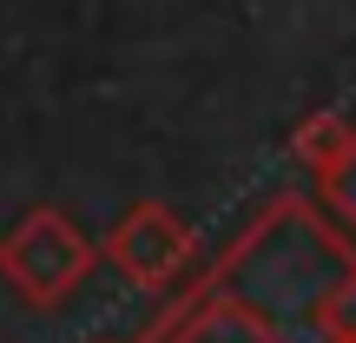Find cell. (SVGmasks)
Returning <instances> with one entry per match:
<instances>
[{"mask_svg": "<svg viewBox=\"0 0 356 343\" xmlns=\"http://www.w3.org/2000/svg\"><path fill=\"white\" fill-rule=\"evenodd\" d=\"M99 257L106 251L60 212V205H33V212H20L7 231H0V278H7V291L20 297V304H33V310H60L66 297L92 278Z\"/></svg>", "mask_w": 356, "mask_h": 343, "instance_id": "cell-1", "label": "cell"}, {"mask_svg": "<svg viewBox=\"0 0 356 343\" xmlns=\"http://www.w3.org/2000/svg\"><path fill=\"white\" fill-rule=\"evenodd\" d=\"M291 152H297V166H304V172L323 178V172H337L356 152V126H350L343 113H317V119H304V126L291 132Z\"/></svg>", "mask_w": 356, "mask_h": 343, "instance_id": "cell-4", "label": "cell"}, {"mask_svg": "<svg viewBox=\"0 0 356 343\" xmlns=\"http://www.w3.org/2000/svg\"><path fill=\"white\" fill-rule=\"evenodd\" d=\"M178 343H277V337H270V324L257 317L251 304H238V297H211V304L185 324Z\"/></svg>", "mask_w": 356, "mask_h": 343, "instance_id": "cell-3", "label": "cell"}, {"mask_svg": "<svg viewBox=\"0 0 356 343\" xmlns=\"http://www.w3.org/2000/svg\"><path fill=\"white\" fill-rule=\"evenodd\" d=\"M310 324L323 330V343H356V264L343 278L330 284V291L317 297V310H310Z\"/></svg>", "mask_w": 356, "mask_h": 343, "instance_id": "cell-5", "label": "cell"}, {"mask_svg": "<svg viewBox=\"0 0 356 343\" xmlns=\"http://www.w3.org/2000/svg\"><path fill=\"white\" fill-rule=\"evenodd\" d=\"M317 191H323V212H330L337 225H350V231H356V152H350L337 172H323V178H317Z\"/></svg>", "mask_w": 356, "mask_h": 343, "instance_id": "cell-6", "label": "cell"}, {"mask_svg": "<svg viewBox=\"0 0 356 343\" xmlns=\"http://www.w3.org/2000/svg\"><path fill=\"white\" fill-rule=\"evenodd\" d=\"M106 264L119 271V278L145 284V291H165V284L185 278L191 264V225L172 212V205H132L126 218H119L113 231H106Z\"/></svg>", "mask_w": 356, "mask_h": 343, "instance_id": "cell-2", "label": "cell"}]
</instances>
